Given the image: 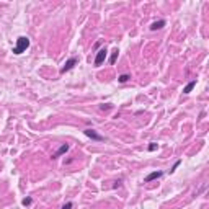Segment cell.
I'll use <instances>...</instances> for the list:
<instances>
[{
	"label": "cell",
	"instance_id": "cell-1",
	"mask_svg": "<svg viewBox=\"0 0 209 209\" xmlns=\"http://www.w3.org/2000/svg\"><path fill=\"white\" fill-rule=\"evenodd\" d=\"M30 47V38H26V36H20L18 39H16V44L13 47V54H23Z\"/></svg>",
	"mask_w": 209,
	"mask_h": 209
},
{
	"label": "cell",
	"instance_id": "cell-8",
	"mask_svg": "<svg viewBox=\"0 0 209 209\" xmlns=\"http://www.w3.org/2000/svg\"><path fill=\"white\" fill-rule=\"evenodd\" d=\"M194 87H196V80L188 82V83H186V87L183 88V93H185V95H188V93H191V90H193Z\"/></svg>",
	"mask_w": 209,
	"mask_h": 209
},
{
	"label": "cell",
	"instance_id": "cell-5",
	"mask_svg": "<svg viewBox=\"0 0 209 209\" xmlns=\"http://www.w3.org/2000/svg\"><path fill=\"white\" fill-rule=\"evenodd\" d=\"M69 150V144H62L61 147L57 149L56 152H54V155H52V158H57V157H61V155H64V154Z\"/></svg>",
	"mask_w": 209,
	"mask_h": 209
},
{
	"label": "cell",
	"instance_id": "cell-2",
	"mask_svg": "<svg viewBox=\"0 0 209 209\" xmlns=\"http://www.w3.org/2000/svg\"><path fill=\"white\" fill-rule=\"evenodd\" d=\"M77 64H78V59H77V57H70V59H69L66 64H64V67L61 69V74H66V72L72 70V69H74Z\"/></svg>",
	"mask_w": 209,
	"mask_h": 209
},
{
	"label": "cell",
	"instance_id": "cell-4",
	"mask_svg": "<svg viewBox=\"0 0 209 209\" xmlns=\"http://www.w3.org/2000/svg\"><path fill=\"white\" fill-rule=\"evenodd\" d=\"M83 134H85L87 137L93 139V141H100V142H101V141H105V137H103V136H100V134L95 133V129H85V131H83Z\"/></svg>",
	"mask_w": 209,
	"mask_h": 209
},
{
	"label": "cell",
	"instance_id": "cell-12",
	"mask_svg": "<svg viewBox=\"0 0 209 209\" xmlns=\"http://www.w3.org/2000/svg\"><path fill=\"white\" fill-rule=\"evenodd\" d=\"M180 163H181V160H177V162H175V163H173V167H172V168H170V170H168V172H170V173H173V172H175V170H177V167H178V165H180Z\"/></svg>",
	"mask_w": 209,
	"mask_h": 209
},
{
	"label": "cell",
	"instance_id": "cell-9",
	"mask_svg": "<svg viewBox=\"0 0 209 209\" xmlns=\"http://www.w3.org/2000/svg\"><path fill=\"white\" fill-rule=\"evenodd\" d=\"M118 47H114V49H113V52H111V57H110V64H114V62H116V57H118Z\"/></svg>",
	"mask_w": 209,
	"mask_h": 209
},
{
	"label": "cell",
	"instance_id": "cell-3",
	"mask_svg": "<svg viewBox=\"0 0 209 209\" xmlns=\"http://www.w3.org/2000/svg\"><path fill=\"white\" fill-rule=\"evenodd\" d=\"M106 49L103 47V49H100V51L97 52V57H95V67H100L105 62V59H106Z\"/></svg>",
	"mask_w": 209,
	"mask_h": 209
},
{
	"label": "cell",
	"instance_id": "cell-10",
	"mask_svg": "<svg viewBox=\"0 0 209 209\" xmlns=\"http://www.w3.org/2000/svg\"><path fill=\"white\" fill-rule=\"evenodd\" d=\"M129 78H131V77H129L128 74H122V75H119V78H118V80L121 82V83H126V82H128Z\"/></svg>",
	"mask_w": 209,
	"mask_h": 209
},
{
	"label": "cell",
	"instance_id": "cell-11",
	"mask_svg": "<svg viewBox=\"0 0 209 209\" xmlns=\"http://www.w3.org/2000/svg\"><path fill=\"white\" fill-rule=\"evenodd\" d=\"M154 150H157V142H150L149 144V152H154Z\"/></svg>",
	"mask_w": 209,
	"mask_h": 209
},
{
	"label": "cell",
	"instance_id": "cell-6",
	"mask_svg": "<svg viewBox=\"0 0 209 209\" xmlns=\"http://www.w3.org/2000/svg\"><path fill=\"white\" fill-rule=\"evenodd\" d=\"M162 175H163L162 172H152V173H149L147 177L144 178V181H145V183H149V181H152V180H157V178H160Z\"/></svg>",
	"mask_w": 209,
	"mask_h": 209
},
{
	"label": "cell",
	"instance_id": "cell-14",
	"mask_svg": "<svg viewBox=\"0 0 209 209\" xmlns=\"http://www.w3.org/2000/svg\"><path fill=\"white\" fill-rule=\"evenodd\" d=\"M72 208H74V204H72V203H67V204L62 206V209H72Z\"/></svg>",
	"mask_w": 209,
	"mask_h": 209
},
{
	"label": "cell",
	"instance_id": "cell-7",
	"mask_svg": "<svg viewBox=\"0 0 209 209\" xmlns=\"http://www.w3.org/2000/svg\"><path fill=\"white\" fill-rule=\"evenodd\" d=\"M163 26H165V20H158V21H154L152 25H150V30L155 31V30H162Z\"/></svg>",
	"mask_w": 209,
	"mask_h": 209
},
{
	"label": "cell",
	"instance_id": "cell-13",
	"mask_svg": "<svg viewBox=\"0 0 209 209\" xmlns=\"http://www.w3.org/2000/svg\"><path fill=\"white\" fill-rule=\"evenodd\" d=\"M31 203H33V199H31V198H25L23 201H21V204H23V206H30Z\"/></svg>",
	"mask_w": 209,
	"mask_h": 209
}]
</instances>
